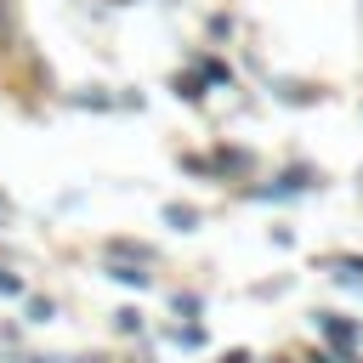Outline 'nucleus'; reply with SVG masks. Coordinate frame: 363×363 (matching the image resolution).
Returning a JSON list of instances; mask_svg holds the SVG:
<instances>
[{
  "instance_id": "1",
  "label": "nucleus",
  "mask_w": 363,
  "mask_h": 363,
  "mask_svg": "<svg viewBox=\"0 0 363 363\" xmlns=\"http://www.w3.org/2000/svg\"><path fill=\"white\" fill-rule=\"evenodd\" d=\"M312 329H318V340H329V346L340 352V363H346V357H357L363 323H352L346 312H312Z\"/></svg>"
},
{
  "instance_id": "2",
  "label": "nucleus",
  "mask_w": 363,
  "mask_h": 363,
  "mask_svg": "<svg viewBox=\"0 0 363 363\" xmlns=\"http://www.w3.org/2000/svg\"><path fill=\"white\" fill-rule=\"evenodd\" d=\"M312 187H318V170H312V164H289V170L272 176V187H250V199L284 204V199H301V193H312Z\"/></svg>"
},
{
  "instance_id": "3",
  "label": "nucleus",
  "mask_w": 363,
  "mask_h": 363,
  "mask_svg": "<svg viewBox=\"0 0 363 363\" xmlns=\"http://www.w3.org/2000/svg\"><path fill=\"white\" fill-rule=\"evenodd\" d=\"M147 261H125V255H108V278L113 284H125V289H147L153 284V272H142Z\"/></svg>"
},
{
  "instance_id": "4",
  "label": "nucleus",
  "mask_w": 363,
  "mask_h": 363,
  "mask_svg": "<svg viewBox=\"0 0 363 363\" xmlns=\"http://www.w3.org/2000/svg\"><path fill=\"white\" fill-rule=\"evenodd\" d=\"M193 68L204 74V85H227V91L238 85V74H233V68H227L221 57H210V51H204V57H193Z\"/></svg>"
},
{
  "instance_id": "5",
  "label": "nucleus",
  "mask_w": 363,
  "mask_h": 363,
  "mask_svg": "<svg viewBox=\"0 0 363 363\" xmlns=\"http://www.w3.org/2000/svg\"><path fill=\"white\" fill-rule=\"evenodd\" d=\"M323 267H329L340 284H357V289H363V255H323Z\"/></svg>"
},
{
  "instance_id": "6",
  "label": "nucleus",
  "mask_w": 363,
  "mask_h": 363,
  "mask_svg": "<svg viewBox=\"0 0 363 363\" xmlns=\"http://www.w3.org/2000/svg\"><path fill=\"white\" fill-rule=\"evenodd\" d=\"M170 91L199 108V102H204V74H199V68H193V74H170Z\"/></svg>"
},
{
  "instance_id": "7",
  "label": "nucleus",
  "mask_w": 363,
  "mask_h": 363,
  "mask_svg": "<svg viewBox=\"0 0 363 363\" xmlns=\"http://www.w3.org/2000/svg\"><path fill=\"white\" fill-rule=\"evenodd\" d=\"M255 164V153H244V147H216V170L221 176H244Z\"/></svg>"
},
{
  "instance_id": "8",
  "label": "nucleus",
  "mask_w": 363,
  "mask_h": 363,
  "mask_svg": "<svg viewBox=\"0 0 363 363\" xmlns=\"http://www.w3.org/2000/svg\"><path fill=\"white\" fill-rule=\"evenodd\" d=\"M272 91H278L284 102H295V108H306V102H318V91H312V85H301V79H272Z\"/></svg>"
},
{
  "instance_id": "9",
  "label": "nucleus",
  "mask_w": 363,
  "mask_h": 363,
  "mask_svg": "<svg viewBox=\"0 0 363 363\" xmlns=\"http://www.w3.org/2000/svg\"><path fill=\"white\" fill-rule=\"evenodd\" d=\"M164 227L193 233V227H199V210H193V204H164Z\"/></svg>"
},
{
  "instance_id": "10",
  "label": "nucleus",
  "mask_w": 363,
  "mask_h": 363,
  "mask_svg": "<svg viewBox=\"0 0 363 363\" xmlns=\"http://www.w3.org/2000/svg\"><path fill=\"white\" fill-rule=\"evenodd\" d=\"M182 170H193V176H204V182H216L221 170H216V159H204V153H182Z\"/></svg>"
},
{
  "instance_id": "11",
  "label": "nucleus",
  "mask_w": 363,
  "mask_h": 363,
  "mask_svg": "<svg viewBox=\"0 0 363 363\" xmlns=\"http://www.w3.org/2000/svg\"><path fill=\"white\" fill-rule=\"evenodd\" d=\"M113 329H119V335H142V312H136V306H119V312H113Z\"/></svg>"
},
{
  "instance_id": "12",
  "label": "nucleus",
  "mask_w": 363,
  "mask_h": 363,
  "mask_svg": "<svg viewBox=\"0 0 363 363\" xmlns=\"http://www.w3.org/2000/svg\"><path fill=\"white\" fill-rule=\"evenodd\" d=\"M170 340H176V346H204V329H199V323H176Z\"/></svg>"
},
{
  "instance_id": "13",
  "label": "nucleus",
  "mask_w": 363,
  "mask_h": 363,
  "mask_svg": "<svg viewBox=\"0 0 363 363\" xmlns=\"http://www.w3.org/2000/svg\"><path fill=\"white\" fill-rule=\"evenodd\" d=\"M57 318V301H28V323H51Z\"/></svg>"
},
{
  "instance_id": "14",
  "label": "nucleus",
  "mask_w": 363,
  "mask_h": 363,
  "mask_svg": "<svg viewBox=\"0 0 363 363\" xmlns=\"http://www.w3.org/2000/svg\"><path fill=\"white\" fill-rule=\"evenodd\" d=\"M210 34H216V40H227V34H233V17H227V11H216V17H210Z\"/></svg>"
},
{
  "instance_id": "15",
  "label": "nucleus",
  "mask_w": 363,
  "mask_h": 363,
  "mask_svg": "<svg viewBox=\"0 0 363 363\" xmlns=\"http://www.w3.org/2000/svg\"><path fill=\"white\" fill-rule=\"evenodd\" d=\"M170 306H176V312H187V318H193V312H199V306H204V301H199V295H176V301H170Z\"/></svg>"
},
{
  "instance_id": "16",
  "label": "nucleus",
  "mask_w": 363,
  "mask_h": 363,
  "mask_svg": "<svg viewBox=\"0 0 363 363\" xmlns=\"http://www.w3.org/2000/svg\"><path fill=\"white\" fill-rule=\"evenodd\" d=\"M0 295H23V278L17 272H0Z\"/></svg>"
},
{
  "instance_id": "17",
  "label": "nucleus",
  "mask_w": 363,
  "mask_h": 363,
  "mask_svg": "<svg viewBox=\"0 0 363 363\" xmlns=\"http://www.w3.org/2000/svg\"><path fill=\"white\" fill-rule=\"evenodd\" d=\"M306 363H340V352H335V346H329V352H312V357H306Z\"/></svg>"
},
{
  "instance_id": "18",
  "label": "nucleus",
  "mask_w": 363,
  "mask_h": 363,
  "mask_svg": "<svg viewBox=\"0 0 363 363\" xmlns=\"http://www.w3.org/2000/svg\"><path fill=\"white\" fill-rule=\"evenodd\" d=\"M221 363H250V352H227V357H221Z\"/></svg>"
},
{
  "instance_id": "19",
  "label": "nucleus",
  "mask_w": 363,
  "mask_h": 363,
  "mask_svg": "<svg viewBox=\"0 0 363 363\" xmlns=\"http://www.w3.org/2000/svg\"><path fill=\"white\" fill-rule=\"evenodd\" d=\"M0 210H6V199H0Z\"/></svg>"
}]
</instances>
